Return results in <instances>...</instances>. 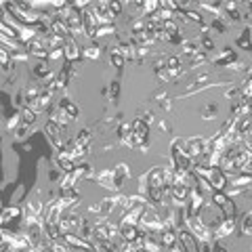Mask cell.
Returning a JSON list of instances; mask_svg holds the SVG:
<instances>
[{
  "instance_id": "7bdbcfd3",
  "label": "cell",
  "mask_w": 252,
  "mask_h": 252,
  "mask_svg": "<svg viewBox=\"0 0 252 252\" xmlns=\"http://www.w3.org/2000/svg\"><path fill=\"white\" fill-rule=\"evenodd\" d=\"M160 128H162L164 132H170V130H172V126H170V122H166V120H162V122H160Z\"/></svg>"
},
{
  "instance_id": "f6af8a7d",
  "label": "cell",
  "mask_w": 252,
  "mask_h": 252,
  "mask_svg": "<svg viewBox=\"0 0 252 252\" xmlns=\"http://www.w3.org/2000/svg\"><path fill=\"white\" fill-rule=\"evenodd\" d=\"M168 252H181V250H179V246H175V248H172V250H168Z\"/></svg>"
},
{
  "instance_id": "f1b7e54d",
  "label": "cell",
  "mask_w": 252,
  "mask_h": 252,
  "mask_svg": "<svg viewBox=\"0 0 252 252\" xmlns=\"http://www.w3.org/2000/svg\"><path fill=\"white\" fill-rule=\"evenodd\" d=\"M217 114H219V105L217 103H210V105H206L202 109V118H204V120H215Z\"/></svg>"
},
{
  "instance_id": "6da1fadb",
  "label": "cell",
  "mask_w": 252,
  "mask_h": 252,
  "mask_svg": "<svg viewBox=\"0 0 252 252\" xmlns=\"http://www.w3.org/2000/svg\"><path fill=\"white\" fill-rule=\"evenodd\" d=\"M185 227L191 231V235L198 242H202V244H212L215 242V231H212L200 217H187Z\"/></svg>"
},
{
  "instance_id": "60d3db41",
  "label": "cell",
  "mask_w": 252,
  "mask_h": 252,
  "mask_svg": "<svg viewBox=\"0 0 252 252\" xmlns=\"http://www.w3.org/2000/svg\"><path fill=\"white\" fill-rule=\"evenodd\" d=\"M212 252H227V248L220 246L219 242H212Z\"/></svg>"
},
{
  "instance_id": "8992f818",
  "label": "cell",
  "mask_w": 252,
  "mask_h": 252,
  "mask_svg": "<svg viewBox=\"0 0 252 252\" xmlns=\"http://www.w3.org/2000/svg\"><path fill=\"white\" fill-rule=\"evenodd\" d=\"M91 11L94 13V19H97V26H114L116 15L109 11V2L105 0H99V2L91 4Z\"/></svg>"
},
{
  "instance_id": "e575fe53",
  "label": "cell",
  "mask_w": 252,
  "mask_h": 252,
  "mask_svg": "<svg viewBox=\"0 0 252 252\" xmlns=\"http://www.w3.org/2000/svg\"><path fill=\"white\" fill-rule=\"evenodd\" d=\"M208 61V53H204V51H200L198 55H195V57L191 59V65H189V67H198L200 65V63H202V65H204V63H206Z\"/></svg>"
},
{
  "instance_id": "3957f363",
  "label": "cell",
  "mask_w": 252,
  "mask_h": 252,
  "mask_svg": "<svg viewBox=\"0 0 252 252\" xmlns=\"http://www.w3.org/2000/svg\"><path fill=\"white\" fill-rule=\"evenodd\" d=\"M44 135H46V139L51 141V145L57 149V154L59 152H65V147L72 143V141L65 137V130H63L61 126H57L55 122H51V120L44 124Z\"/></svg>"
},
{
  "instance_id": "ba28073f",
  "label": "cell",
  "mask_w": 252,
  "mask_h": 252,
  "mask_svg": "<svg viewBox=\"0 0 252 252\" xmlns=\"http://www.w3.org/2000/svg\"><path fill=\"white\" fill-rule=\"evenodd\" d=\"M26 51L30 57H36L38 61H49V49H46L42 38H34L30 44H26Z\"/></svg>"
},
{
  "instance_id": "9c48e42d",
  "label": "cell",
  "mask_w": 252,
  "mask_h": 252,
  "mask_svg": "<svg viewBox=\"0 0 252 252\" xmlns=\"http://www.w3.org/2000/svg\"><path fill=\"white\" fill-rule=\"evenodd\" d=\"M130 179V168L126 162H120L118 166H114V191L118 193L124 187V183Z\"/></svg>"
},
{
  "instance_id": "d4e9b609",
  "label": "cell",
  "mask_w": 252,
  "mask_h": 252,
  "mask_svg": "<svg viewBox=\"0 0 252 252\" xmlns=\"http://www.w3.org/2000/svg\"><path fill=\"white\" fill-rule=\"evenodd\" d=\"M53 72H51V67H49V61H38L36 65H34V76L36 78H42V80H46Z\"/></svg>"
},
{
  "instance_id": "52a82bcc",
  "label": "cell",
  "mask_w": 252,
  "mask_h": 252,
  "mask_svg": "<svg viewBox=\"0 0 252 252\" xmlns=\"http://www.w3.org/2000/svg\"><path fill=\"white\" fill-rule=\"evenodd\" d=\"M179 250L181 252H200V246H198V240L191 235V231L187 229V227H183V229H179Z\"/></svg>"
},
{
  "instance_id": "d590c367",
  "label": "cell",
  "mask_w": 252,
  "mask_h": 252,
  "mask_svg": "<svg viewBox=\"0 0 252 252\" xmlns=\"http://www.w3.org/2000/svg\"><path fill=\"white\" fill-rule=\"evenodd\" d=\"M114 32H116V23H114V26H99V28H97V36L103 38V36H107V34H114Z\"/></svg>"
},
{
  "instance_id": "484cf974",
  "label": "cell",
  "mask_w": 252,
  "mask_h": 252,
  "mask_svg": "<svg viewBox=\"0 0 252 252\" xmlns=\"http://www.w3.org/2000/svg\"><path fill=\"white\" fill-rule=\"evenodd\" d=\"M19 114H21V120H23V124H26V126H34L36 120H38V114H36L32 107H28V105L23 107Z\"/></svg>"
},
{
  "instance_id": "b9f144b4",
  "label": "cell",
  "mask_w": 252,
  "mask_h": 252,
  "mask_svg": "<svg viewBox=\"0 0 252 252\" xmlns=\"http://www.w3.org/2000/svg\"><path fill=\"white\" fill-rule=\"evenodd\" d=\"M109 91H112V99H116V94L120 93V84H118V82H112V89H109Z\"/></svg>"
},
{
  "instance_id": "cb8c5ba5",
  "label": "cell",
  "mask_w": 252,
  "mask_h": 252,
  "mask_svg": "<svg viewBox=\"0 0 252 252\" xmlns=\"http://www.w3.org/2000/svg\"><path fill=\"white\" fill-rule=\"evenodd\" d=\"M91 141H93V132H91L89 128H82V130L76 135L74 145H78V147H91Z\"/></svg>"
},
{
  "instance_id": "d6986e66",
  "label": "cell",
  "mask_w": 252,
  "mask_h": 252,
  "mask_svg": "<svg viewBox=\"0 0 252 252\" xmlns=\"http://www.w3.org/2000/svg\"><path fill=\"white\" fill-rule=\"evenodd\" d=\"M139 233H141V229L137 225H126V223H120V235H122V240L124 242H128V244H132L137 238H139Z\"/></svg>"
},
{
  "instance_id": "f35d334b",
  "label": "cell",
  "mask_w": 252,
  "mask_h": 252,
  "mask_svg": "<svg viewBox=\"0 0 252 252\" xmlns=\"http://www.w3.org/2000/svg\"><path fill=\"white\" fill-rule=\"evenodd\" d=\"M0 252H17V248L13 246V242L6 240L4 244H0Z\"/></svg>"
},
{
  "instance_id": "44dd1931",
  "label": "cell",
  "mask_w": 252,
  "mask_h": 252,
  "mask_svg": "<svg viewBox=\"0 0 252 252\" xmlns=\"http://www.w3.org/2000/svg\"><path fill=\"white\" fill-rule=\"evenodd\" d=\"M97 181H99L101 187L112 189V191H114V168H107V170L97 172Z\"/></svg>"
},
{
  "instance_id": "4316f807",
  "label": "cell",
  "mask_w": 252,
  "mask_h": 252,
  "mask_svg": "<svg viewBox=\"0 0 252 252\" xmlns=\"http://www.w3.org/2000/svg\"><path fill=\"white\" fill-rule=\"evenodd\" d=\"M109 61H112V65H114V67H124L126 59L122 57L120 53H118V44H114V46H112V51H109Z\"/></svg>"
},
{
  "instance_id": "7a4b0ae2",
  "label": "cell",
  "mask_w": 252,
  "mask_h": 252,
  "mask_svg": "<svg viewBox=\"0 0 252 252\" xmlns=\"http://www.w3.org/2000/svg\"><path fill=\"white\" fill-rule=\"evenodd\" d=\"M162 225H164V215L158 210V206H152V204H149L143 212V219H141L139 227L147 233H158V231H162Z\"/></svg>"
},
{
  "instance_id": "4dcf8cb0",
  "label": "cell",
  "mask_w": 252,
  "mask_h": 252,
  "mask_svg": "<svg viewBox=\"0 0 252 252\" xmlns=\"http://www.w3.org/2000/svg\"><path fill=\"white\" fill-rule=\"evenodd\" d=\"M21 124H23V120H21V114L17 112L15 116H11V120H9V122H6V128H9L11 132H15V130H17Z\"/></svg>"
},
{
  "instance_id": "ffe728a7",
  "label": "cell",
  "mask_w": 252,
  "mask_h": 252,
  "mask_svg": "<svg viewBox=\"0 0 252 252\" xmlns=\"http://www.w3.org/2000/svg\"><path fill=\"white\" fill-rule=\"evenodd\" d=\"M40 93H42V84H38V82H30L26 89H23V97H26V103L30 105L34 99L40 97Z\"/></svg>"
},
{
  "instance_id": "9a60e30c",
  "label": "cell",
  "mask_w": 252,
  "mask_h": 252,
  "mask_svg": "<svg viewBox=\"0 0 252 252\" xmlns=\"http://www.w3.org/2000/svg\"><path fill=\"white\" fill-rule=\"evenodd\" d=\"M44 212V204L38 198H32L26 202V210H23V217H42Z\"/></svg>"
},
{
  "instance_id": "8fae6325",
  "label": "cell",
  "mask_w": 252,
  "mask_h": 252,
  "mask_svg": "<svg viewBox=\"0 0 252 252\" xmlns=\"http://www.w3.org/2000/svg\"><path fill=\"white\" fill-rule=\"evenodd\" d=\"M208 183L212 189H217V191H225L227 189V175L219 166H212L210 175H208Z\"/></svg>"
},
{
  "instance_id": "277c9868",
  "label": "cell",
  "mask_w": 252,
  "mask_h": 252,
  "mask_svg": "<svg viewBox=\"0 0 252 252\" xmlns=\"http://www.w3.org/2000/svg\"><path fill=\"white\" fill-rule=\"evenodd\" d=\"M183 152L195 162V160H200L204 154H208V141L202 137H187V139H183Z\"/></svg>"
},
{
  "instance_id": "ab89813d",
  "label": "cell",
  "mask_w": 252,
  "mask_h": 252,
  "mask_svg": "<svg viewBox=\"0 0 252 252\" xmlns=\"http://www.w3.org/2000/svg\"><path fill=\"white\" fill-rule=\"evenodd\" d=\"M160 105H162V109H164V112H170V107H172V101H170V99L166 97V99H164Z\"/></svg>"
},
{
  "instance_id": "d6a6232c",
  "label": "cell",
  "mask_w": 252,
  "mask_h": 252,
  "mask_svg": "<svg viewBox=\"0 0 252 252\" xmlns=\"http://www.w3.org/2000/svg\"><path fill=\"white\" fill-rule=\"evenodd\" d=\"M200 49H202L204 53L212 51V49H215V40H212L210 36H202V40H200Z\"/></svg>"
},
{
  "instance_id": "83f0119b",
  "label": "cell",
  "mask_w": 252,
  "mask_h": 252,
  "mask_svg": "<svg viewBox=\"0 0 252 252\" xmlns=\"http://www.w3.org/2000/svg\"><path fill=\"white\" fill-rule=\"evenodd\" d=\"M158 11H160V2H158V0H149V2H143V17H154Z\"/></svg>"
},
{
  "instance_id": "7dc6e473",
  "label": "cell",
  "mask_w": 252,
  "mask_h": 252,
  "mask_svg": "<svg viewBox=\"0 0 252 252\" xmlns=\"http://www.w3.org/2000/svg\"><path fill=\"white\" fill-rule=\"evenodd\" d=\"M250 250H252V248H250Z\"/></svg>"
},
{
  "instance_id": "1f68e13d",
  "label": "cell",
  "mask_w": 252,
  "mask_h": 252,
  "mask_svg": "<svg viewBox=\"0 0 252 252\" xmlns=\"http://www.w3.org/2000/svg\"><path fill=\"white\" fill-rule=\"evenodd\" d=\"M242 231L246 235H252V212H248V215L242 219Z\"/></svg>"
},
{
  "instance_id": "f546056e",
  "label": "cell",
  "mask_w": 252,
  "mask_h": 252,
  "mask_svg": "<svg viewBox=\"0 0 252 252\" xmlns=\"http://www.w3.org/2000/svg\"><path fill=\"white\" fill-rule=\"evenodd\" d=\"M30 130H32V126H26V124H21L19 128L13 132V135H15V139H17V141H26V139L30 137Z\"/></svg>"
},
{
  "instance_id": "5b68a950",
  "label": "cell",
  "mask_w": 252,
  "mask_h": 252,
  "mask_svg": "<svg viewBox=\"0 0 252 252\" xmlns=\"http://www.w3.org/2000/svg\"><path fill=\"white\" fill-rule=\"evenodd\" d=\"M82 223H84V217H80L78 212H67V215H63L61 220H59V231L61 235H67V233H80L82 229Z\"/></svg>"
},
{
  "instance_id": "bcb514c9",
  "label": "cell",
  "mask_w": 252,
  "mask_h": 252,
  "mask_svg": "<svg viewBox=\"0 0 252 252\" xmlns=\"http://www.w3.org/2000/svg\"><path fill=\"white\" fill-rule=\"evenodd\" d=\"M86 252H94V250H86Z\"/></svg>"
},
{
  "instance_id": "7c38bea8",
  "label": "cell",
  "mask_w": 252,
  "mask_h": 252,
  "mask_svg": "<svg viewBox=\"0 0 252 252\" xmlns=\"http://www.w3.org/2000/svg\"><path fill=\"white\" fill-rule=\"evenodd\" d=\"M63 55H65V59H67V61H72V63L82 59V49L78 46L76 38H69V40L65 42V46H63Z\"/></svg>"
},
{
  "instance_id": "7402d4cb",
  "label": "cell",
  "mask_w": 252,
  "mask_h": 252,
  "mask_svg": "<svg viewBox=\"0 0 252 252\" xmlns=\"http://www.w3.org/2000/svg\"><path fill=\"white\" fill-rule=\"evenodd\" d=\"M13 65H15V63H13V55H11V51L6 49V46L0 44V67H2L4 72H11Z\"/></svg>"
},
{
  "instance_id": "2e32d148",
  "label": "cell",
  "mask_w": 252,
  "mask_h": 252,
  "mask_svg": "<svg viewBox=\"0 0 252 252\" xmlns=\"http://www.w3.org/2000/svg\"><path fill=\"white\" fill-rule=\"evenodd\" d=\"M57 107L61 109V112H65L69 118H72V120H76L78 114H80V109H78V105H76L69 97H61V99H59V103H57Z\"/></svg>"
},
{
  "instance_id": "30bf717a",
  "label": "cell",
  "mask_w": 252,
  "mask_h": 252,
  "mask_svg": "<svg viewBox=\"0 0 252 252\" xmlns=\"http://www.w3.org/2000/svg\"><path fill=\"white\" fill-rule=\"evenodd\" d=\"M63 242L67 244L72 250L76 252H86V250H93V242L91 240H84L80 238V235H76V233H67V235H63Z\"/></svg>"
},
{
  "instance_id": "ac0fdd59",
  "label": "cell",
  "mask_w": 252,
  "mask_h": 252,
  "mask_svg": "<svg viewBox=\"0 0 252 252\" xmlns=\"http://www.w3.org/2000/svg\"><path fill=\"white\" fill-rule=\"evenodd\" d=\"M19 217H23L19 206H11V208L2 210V215H0V227H6L9 223H13V220H17Z\"/></svg>"
},
{
  "instance_id": "5bb4252c",
  "label": "cell",
  "mask_w": 252,
  "mask_h": 252,
  "mask_svg": "<svg viewBox=\"0 0 252 252\" xmlns=\"http://www.w3.org/2000/svg\"><path fill=\"white\" fill-rule=\"evenodd\" d=\"M202 49H200V40H183L181 44V59H193Z\"/></svg>"
},
{
  "instance_id": "ee69618b",
  "label": "cell",
  "mask_w": 252,
  "mask_h": 252,
  "mask_svg": "<svg viewBox=\"0 0 252 252\" xmlns=\"http://www.w3.org/2000/svg\"><path fill=\"white\" fill-rule=\"evenodd\" d=\"M6 242V235H4V229L0 227V244H4Z\"/></svg>"
},
{
  "instance_id": "4fadbf2b",
  "label": "cell",
  "mask_w": 252,
  "mask_h": 252,
  "mask_svg": "<svg viewBox=\"0 0 252 252\" xmlns=\"http://www.w3.org/2000/svg\"><path fill=\"white\" fill-rule=\"evenodd\" d=\"M233 231H235V219L225 217L223 220H220V225L215 229V240H223V238H227V235H231Z\"/></svg>"
},
{
  "instance_id": "e0dca14e",
  "label": "cell",
  "mask_w": 252,
  "mask_h": 252,
  "mask_svg": "<svg viewBox=\"0 0 252 252\" xmlns=\"http://www.w3.org/2000/svg\"><path fill=\"white\" fill-rule=\"evenodd\" d=\"M55 162H57V168L61 170V175H65V172L76 170V162L72 160V158H67L63 152H59L57 156H55Z\"/></svg>"
},
{
  "instance_id": "8d00e7d4",
  "label": "cell",
  "mask_w": 252,
  "mask_h": 252,
  "mask_svg": "<svg viewBox=\"0 0 252 252\" xmlns=\"http://www.w3.org/2000/svg\"><path fill=\"white\" fill-rule=\"evenodd\" d=\"M65 59V55H63V49H55L49 53V61H61Z\"/></svg>"
},
{
  "instance_id": "836d02e7",
  "label": "cell",
  "mask_w": 252,
  "mask_h": 252,
  "mask_svg": "<svg viewBox=\"0 0 252 252\" xmlns=\"http://www.w3.org/2000/svg\"><path fill=\"white\" fill-rule=\"evenodd\" d=\"M185 21H193V23H198V26H202L204 17L200 13H195V11H185Z\"/></svg>"
},
{
  "instance_id": "74e56055",
  "label": "cell",
  "mask_w": 252,
  "mask_h": 252,
  "mask_svg": "<svg viewBox=\"0 0 252 252\" xmlns=\"http://www.w3.org/2000/svg\"><path fill=\"white\" fill-rule=\"evenodd\" d=\"M109 11H112L114 15H120L124 11V4L122 2H116V0H114V2H109Z\"/></svg>"
},
{
  "instance_id": "603a6c76",
  "label": "cell",
  "mask_w": 252,
  "mask_h": 252,
  "mask_svg": "<svg viewBox=\"0 0 252 252\" xmlns=\"http://www.w3.org/2000/svg\"><path fill=\"white\" fill-rule=\"evenodd\" d=\"M103 49L105 46L103 44H99V42H94V44H89L86 49L82 51V55L86 59H91V61H94V59H99L101 57V53H103Z\"/></svg>"
}]
</instances>
